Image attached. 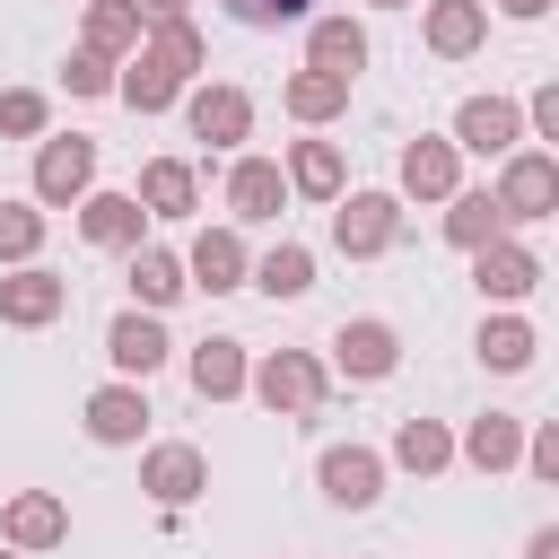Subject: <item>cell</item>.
I'll return each instance as SVG.
<instances>
[{"mask_svg": "<svg viewBox=\"0 0 559 559\" xmlns=\"http://www.w3.org/2000/svg\"><path fill=\"white\" fill-rule=\"evenodd\" d=\"M489 201H498L507 227H542V218H559V157H550V148H507Z\"/></svg>", "mask_w": 559, "mask_h": 559, "instance_id": "1", "label": "cell"}, {"mask_svg": "<svg viewBox=\"0 0 559 559\" xmlns=\"http://www.w3.org/2000/svg\"><path fill=\"white\" fill-rule=\"evenodd\" d=\"M323 358L314 349H262L253 358V376H245V393L262 402V411H280V419H306V411H323Z\"/></svg>", "mask_w": 559, "mask_h": 559, "instance_id": "2", "label": "cell"}, {"mask_svg": "<svg viewBox=\"0 0 559 559\" xmlns=\"http://www.w3.org/2000/svg\"><path fill=\"white\" fill-rule=\"evenodd\" d=\"M96 192V140L87 131H44L35 140V210H70Z\"/></svg>", "mask_w": 559, "mask_h": 559, "instance_id": "3", "label": "cell"}, {"mask_svg": "<svg viewBox=\"0 0 559 559\" xmlns=\"http://www.w3.org/2000/svg\"><path fill=\"white\" fill-rule=\"evenodd\" d=\"M332 245H341L349 262L393 253V245H402V201H393V192H341V201H332Z\"/></svg>", "mask_w": 559, "mask_h": 559, "instance_id": "4", "label": "cell"}, {"mask_svg": "<svg viewBox=\"0 0 559 559\" xmlns=\"http://www.w3.org/2000/svg\"><path fill=\"white\" fill-rule=\"evenodd\" d=\"M183 131L201 148H245L253 140V96L227 87V79H201V87H183Z\"/></svg>", "mask_w": 559, "mask_h": 559, "instance_id": "5", "label": "cell"}, {"mask_svg": "<svg viewBox=\"0 0 559 559\" xmlns=\"http://www.w3.org/2000/svg\"><path fill=\"white\" fill-rule=\"evenodd\" d=\"M445 140H454V157H507V148H524V105L515 96H463Z\"/></svg>", "mask_w": 559, "mask_h": 559, "instance_id": "6", "label": "cell"}, {"mask_svg": "<svg viewBox=\"0 0 559 559\" xmlns=\"http://www.w3.org/2000/svg\"><path fill=\"white\" fill-rule=\"evenodd\" d=\"M472 288H480L489 306H524V297L542 288V253H533L524 236H489V245L472 253Z\"/></svg>", "mask_w": 559, "mask_h": 559, "instance_id": "7", "label": "cell"}, {"mask_svg": "<svg viewBox=\"0 0 559 559\" xmlns=\"http://www.w3.org/2000/svg\"><path fill=\"white\" fill-rule=\"evenodd\" d=\"M61 314H70V280H61V271L17 262V271L0 280V323H9V332H44V323H61Z\"/></svg>", "mask_w": 559, "mask_h": 559, "instance_id": "8", "label": "cell"}, {"mask_svg": "<svg viewBox=\"0 0 559 559\" xmlns=\"http://www.w3.org/2000/svg\"><path fill=\"white\" fill-rule=\"evenodd\" d=\"M332 367H341L349 384H384V376L402 367V332H393L384 314H349V323L332 332Z\"/></svg>", "mask_w": 559, "mask_h": 559, "instance_id": "9", "label": "cell"}, {"mask_svg": "<svg viewBox=\"0 0 559 559\" xmlns=\"http://www.w3.org/2000/svg\"><path fill=\"white\" fill-rule=\"evenodd\" d=\"M314 489H323L332 507L367 515V507L384 498V454H376V445H323V454H314Z\"/></svg>", "mask_w": 559, "mask_h": 559, "instance_id": "10", "label": "cell"}, {"mask_svg": "<svg viewBox=\"0 0 559 559\" xmlns=\"http://www.w3.org/2000/svg\"><path fill=\"white\" fill-rule=\"evenodd\" d=\"M105 358H114V376H122V384H148V376L175 358V341H166V323H157V314L122 306V314L105 323Z\"/></svg>", "mask_w": 559, "mask_h": 559, "instance_id": "11", "label": "cell"}, {"mask_svg": "<svg viewBox=\"0 0 559 559\" xmlns=\"http://www.w3.org/2000/svg\"><path fill=\"white\" fill-rule=\"evenodd\" d=\"M140 489H148L166 515H183V507L210 489V454H201V445H148V454H140Z\"/></svg>", "mask_w": 559, "mask_h": 559, "instance_id": "12", "label": "cell"}, {"mask_svg": "<svg viewBox=\"0 0 559 559\" xmlns=\"http://www.w3.org/2000/svg\"><path fill=\"white\" fill-rule=\"evenodd\" d=\"M463 192V157H454V140H402V192L393 201H454Z\"/></svg>", "mask_w": 559, "mask_h": 559, "instance_id": "13", "label": "cell"}, {"mask_svg": "<svg viewBox=\"0 0 559 559\" xmlns=\"http://www.w3.org/2000/svg\"><path fill=\"white\" fill-rule=\"evenodd\" d=\"M245 271H253V253H245V236H236V227H201V236L183 245V280H192V288H210V297L245 288Z\"/></svg>", "mask_w": 559, "mask_h": 559, "instance_id": "14", "label": "cell"}, {"mask_svg": "<svg viewBox=\"0 0 559 559\" xmlns=\"http://www.w3.org/2000/svg\"><path fill=\"white\" fill-rule=\"evenodd\" d=\"M0 542H9V550H61V542H70V507H61L52 489H17V498L0 507Z\"/></svg>", "mask_w": 559, "mask_h": 559, "instance_id": "15", "label": "cell"}, {"mask_svg": "<svg viewBox=\"0 0 559 559\" xmlns=\"http://www.w3.org/2000/svg\"><path fill=\"white\" fill-rule=\"evenodd\" d=\"M419 35H428L437 61H472L489 44V0H428L419 9Z\"/></svg>", "mask_w": 559, "mask_h": 559, "instance_id": "16", "label": "cell"}, {"mask_svg": "<svg viewBox=\"0 0 559 559\" xmlns=\"http://www.w3.org/2000/svg\"><path fill=\"white\" fill-rule=\"evenodd\" d=\"M306 70H332V79H349V87H358V70H367V26H358L349 9L306 17Z\"/></svg>", "mask_w": 559, "mask_h": 559, "instance_id": "17", "label": "cell"}, {"mask_svg": "<svg viewBox=\"0 0 559 559\" xmlns=\"http://www.w3.org/2000/svg\"><path fill=\"white\" fill-rule=\"evenodd\" d=\"M280 201H288L280 157H236V166H227V210H236V227H271Z\"/></svg>", "mask_w": 559, "mask_h": 559, "instance_id": "18", "label": "cell"}, {"mask_svg": "<svg viewBox=\"0 0 559 559\" xmlns=\"http://www.w3.org/2000/svg\"><path fill=\"white\" fill-rule=\"evenodd\" d=\"M79 236H87L96 253H131V245H148V210H140L131 192H87V201H79Z\"/></svg>", "mask_w": 559, "mask_h": 559, "instance_id": "19", "label": "cell"}, {"mask_svg": "<svg viewBox=\"0 0 559 559\" xmlns=\"http://www.w3.org/2000/svg\"><path fill=\"white\" fill-rule=\"evenodd\" d=\"M79 428H87L96 445H140V428H148V393L114 376V384H96V393H87V411H79Z\"/></svg>", "mask_w": 559, "mask_h": 559, "instance_id": "20", "label": "cell"}, {"mask_svg": "<svg viewBox=\"0 0 559 559\" xmlns=\"http://www.w3.org/2000/svg\"><path fill=\"white\" fill-rule=\"evenodd\" d=\"M472 358H480L489 376H524V367L542 358V332H533V323H524L515 306H498V314H489V323L472 332Z\"/></svg>", "mask_w": 559, "mask_h": 559, "instance_id": "21", "label": "cell"}, {"mask_svg": "<svg viewBox=\"0 0 559 559\" xmlns=\"http://www.w3.org/2000/svg\"><path fill=\"white\" fill-rule=\"evenodd\" d=\"M183 376H192V393H201V402H236V393H245V376H253V349H245V341H227V332H210V341L183 358Z\"/></svg>", "mask_w": 559, "mask_h": 559, "instance_id": "22", "label": "cell"}, {"mask_svg": "<svg viewBox=\"0 0 559 559\" xmlns=\"http://www.w3.org/2000/svg\"><path fill=\"white\" fill-rule=\"evenodd\" d=\"M515 454H524V419L515 411H480L454 437V463H472V472H515Z\"/></svg>", "mask_w": 559, "mask_h": 559, "instance_id": "23", "label": "cell"}, {"mask_svg": "<svg viewBox=\"0 0 559 559\" xmlns=\"http://www.w3.org/2000/svg\"><path fill=\"white\" fill-rule=\"evenodd\" d=\"M131 201H140L148 218H192V210H201V175H192L183 157H148V166H140V192H131Z\"/></svg>", "mask_w": 559, "mask_h": 559, "instance_id": "24", "label": "cell"}, {"mask_svg": "<svg viewBox=\"0 0 559 559\" xmlns=\"http://www.w3.org/2000/svg\"><path fill=\"white\" fill-rule=\"evenodd\" d=\"M183 288H192V280H183V253H166V245H131V306H140V314H166Z\"/></svg>", "mask_w": 559, "mask_h": 559, "instance_id": "25", "label": "cell"}, {"mask_svg": "<svg viewBox=\"0 0 559 559\" xmlns=\"http://www.w3.org/2000/svg\"><path fill=\"white\" fill-rule=\"evenodd\" d=\"M140 35H148V26H140L122 0H87V17H79V52H96V61H114V70L140 52Z\"/></svg>", "mask_w": 559, "mask_h": 559, "instance_id": "26", "label": "cell"}, {"mask_svg": "<svg viewBox=\"0 0 559 559\" xmlns=\"http://www.w3.org/2000/svg\"><path fill=\"white\" fill-rule=\"evenodd\" d=\"M114 96H122L131 114H166V105H183V79H175L166 61H148V52H131V61L114 70Z\"/></svg>", "mask_w": 559, "mask_h": 559, "instance_id": "27", "label": "cell"}, {"mask_svg": "<svg viewBox=\"0 0 559 559\" xmlns=\"http://www.w3.org/2000/svg\"><path fill=\"white\" fill-rule=\"evenodd\" d=\"M280 175H288V192H306V201H341V183H349V166H341L332 140H297Z\"/></svg>", "mask_w": 559, "mask_h": 559, "instance_id": "28", "label": "cell"}, {"mask_svg": "<svg viewBox=\"0 0 559 559\" xmlns=\"http://www.w3.org/2000/svg\"><path fill=\"white\" fill-rule=\"evenodd\" d=\"M489 236H507V218H498L489 183H463V192L445 201V245H454V253H480Z\"/></svg>", "mask_w": 559, "mask_h": 559, "instance_id": "29", "label": "cell"}, {"mask_svg": "<svg viewBox=\"0 0 559 559\" xmlns=\"http://www.w3.org/2000/svg\"><path fill=\"white\" fill-rule=\"evenodd\" d=\"M245 288H262V297H306V288H314V253H306L297 236H280V245L245 271Z\"/></svg>", "mask_w": 559, "mask_h": 559, "instance_id": "30", "label": "cell"}, {"mask_svg": "<svg viewBox=\"0 0 559 559\" xmlns=\"http://www.w3.org/2000/svg\"><path fill=\"white\" fill-rule=\"evenodd\" d=\"M393 463L419 472V480H437V472L454 463V428H445V419H402V428H393Z\"/></svg>", "mask_w": 559, "mask_h": 559, "instance_id": "31", "label": "cell"}, {"mask_svg": "<svg viewBox=\"0 0 559 559\" xmlns=\"http://www.w3.org/2000/svg\"><path fill=\"white\" fill-rule=\"evenodd\" d=\"M280 105H288L297 122H332V114H349V79H332V70H288Z\"/></svg>", "mask_w": 559, "mask_h": 559, "instance_id": "32", "label": "cell"}, {"mask_svg": "<svg viewBox=\"0 0 559 559\" xmlns=\"http://www.w3.org/2000/svg\"><path fill=\"white\" fill-rule=\"evenodd\" d=\"M140 52H148V61H166L183 87H192V79H201V61H210V44H201V26H192V17H175V26H148V35H140Z\"/></svg>", "mask_w": 559, "mask_h": 559, "instance_id": "33", "label": "cell"}, {"mask_svg": "<svg viewBox=\"0 0 559 559\" xmlns=\"http://www.w3.org/2000/svg\"><path fill=\"white\" fill-rule=\"evenodd\" d=\"M35 253H44V210L0 201V271H17V262H35Z\"/></svg>", "mask_w": 559, "mask_h": 559, "instance_id": "34", "label": "cell"}, {"mask_svg": "<svg viewBox=\"0 0 559 559\" xmlns=\"http://www.w3.org/2000/svg\"><path fill=\"white\" fill-rule=\"evenodd\" d=\"M44 122H52L44 87H0V140H44Z\"/></svg>", "mask_w": 559, "mask_h": 559, "instance_id": "35", "label": "cell"}, {"mask_svg": "<svg viewBox=\"0 0 559 559\" xmlns=\"http://www.w3.org/2000/svg\"><path fill=\"white\" fill-rule=\"evenodd\" d=\"M533 480H559V419H533L524 428V454H515Z\"/></svg>", "mask_w": 559, "mask_h": 559, "instance_id": "36", "label": "cell"}, {"mask_svg": "<svg viewBox=\"0 0 559 559\" xmlns=\"http://www.w3.org/2000/svg\"><path fill=\"white\" fill-rule=\"evenodd\" d=\"M227 17L236 26H297V17H314V0H227Z\"/></svg>", "mask_w": 559, "mask_h": 559, "instance_id": "37", "label": "cell"}, {"mask_svg": "<svg viewBox=\"0 0 559 559\" xmlns=\"http://www.w3.org/2000/svg\"><path fill=\"white\" fill-rule=\"evenodd\" d=\"M61 87H70V96H114V61L70 52V61H61Z\"/></svg>", "mask_w": 559, "mask_h": 559, "instance_id": "38", "label": "cell"}, {"mask_svg": "<svg viewBox=\"0 0 559 559\" xmlns=\"http://www.w3.org/2000/svg\"><path fill=\"white\" fill-rule=\"evenodd\" d=\"M524 131H533V140H559V79L524 96Z\"/></svg>", "mask_w": 559, "mask_h": 559, "instance_id": "39", "label": "cell"}, {"mask_svg": "<svg viewBox=\"0 0 559 559\" xmlns=\"http://www.w3.org/2000/svg\"><path fill=\"white\" fill-rule=\"evenodd\" d=\"M122 9H131L140 26H175V17H183V0H122Z\"/></svg>", "mask_w": 559, "mask_h": 559, "instance_id": "40", "label": "cell"}, {"mask_svg": "<svg viewBox=\"0 0 559 559\" xmlns=\"http://www.w3.org/2000/svg\"><path fill=\"white\" fill-rule=\"evenodd\" d=\"M524 559H559V524H533L524 533Z\"/></svg>", "mask_w": 559, "mask_h": 559, "instance_id": "41", "label": "cell"}, {"mask_svg": "<svg viewBox=\"0 0 559 559\" xmlns=\"http://www.w3.org/2000/svg\"><path fill=\"white\" fill-rule=\"evenodd\" d=\"M498 9H507V17H524V26H533V17H550V0H498Z\"/></svg>", "mask_w": 559, "mask_h": 559, "instance_id": "42", "label": "cell"}, {"mask_svg": "<svg viewBox=\"0 0 559 559\" xmlns=\"http://www.w3.org/2000/svg\"><path fill=\"white\" fill-rule=\"evenodd\" d=\"M376 9H411V0H376Z\"/></svg>", "mask_w": 559, "mask_h": 559, "instance_id": "43", "label": "cell"}, {"mask_svg": "<svg viewBox=\"0 0 559 559\" xmlns=\"http://www.w3.org/2000/svg\"><path fill=\"white\" fill-rule=\"evenodd\" d=\"M0 559H26V550H0Z\"/></svg>", "mask_w": 559, "mask_h": 559, "instance_id": "44", "label": "cell"}]
</instances>
